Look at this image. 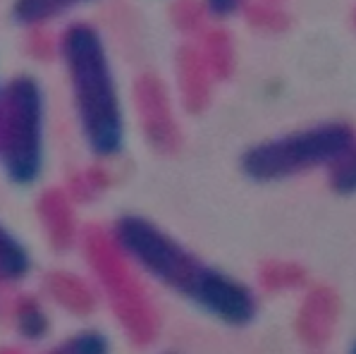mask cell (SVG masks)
Masks as SVG:
<instances>
[{
	"label": "cell",
	"mask_w": 356,
	"mask_h": 354,
	"mask_svg": "<svg viewBox=\"0 0 356 354\" xmlns=\"http://www.w3.org/2000/svg\"><path fill=\"white\" fill-rule=\"evenodd\" d=\"M349 19H352V26H354V31H356V5L352 8V17H349Z\"/></svg>",
	"instance_id": "cell-12"
},
{
	"label": "cell",
	"mask_w": 356,
	"mask_h": 354,
	"mask_svg": "<svg viewBox=\"0 0 356 354\" xmlns=\"http://www.w3.org/2000/svg\"><path fill=\"white\" fill-rule=\"evenodd\" d=\"M242 13L246 24L263 34H284L292 24V15L284 10V5L268 3V0H249Z\"/></svg>",
	"instance_id": "cell-7"
},
{
	"label": "cell",
	"mask_w": 356,
	"mask_h": 354,
	"mask_svg": "<svg viewBox=\"0 0 356 354\" xmlns=\"http://www.w3.org/2000/svg\"><path fill=\"white\" fill-rule=\"evenodd\" d=\"M349 354H356V340L352 342V347H349Z\"/></svg>",
	"instance_id": "cell-13"
},
{
	"label": "cell",
	"mask_w": 356,
	"mask_h": 354,
	"mask_svg": "<svg viewBox=\"0 0 356 354\" xmlns=\"http://www.w3.org/2000/svg\"><path fill=\"white\" fill-rule=\"evenodd\" d=\"M268 3H277V5H282V3H284V0H268Z\"/></svg>",
	"instance_id": "cell-14"
},
{
	"label": "cell",
	"mask_w": 356,
	"mask_h": 354,
	"mask_svg": "<svg viewBox=\"0 0 356 354\" xmlns=\"http://www.w3.org/2000/svg\"><path fill=\"white\" fill-rule=\"evenodd\" d=\"M86 3H94V0H13L10 15L24 26H38L63 17Z\"/></svg>",
	"instance_id": "cell-5"
},
{
	"label": "cell",
	"mask_w": 356,
	"mask_h": 354,
	"mask_svg": "<svg viewBox=\"0 0 356 354\" xmlns=\"http://www.w3.org/2000/svg\"><path fill=\"white\" fill-rule=\"evenodd\" d=\"M31 254L10 227L0 223V280L19 282L31 273Z\"/></svg>",
	"instance_id": "cell-6"
},
{
	"label": "cell",
	"mask_w": 356,
	"mask_h": 354,
	"mask_svg": "<svg viewBox=\"0 0 356 354\" xmlns=\"http://www.w3.org/2000/svg\"><path fill=\"white\" fill-rule=\"evenodd\" d=\"M46 354H113V342L103 330L86 328L79 333L65 337Z\"/></svg>",
	"instance_id": "cell-8"
},
{
	"label": "cell",
	"mask_w": 356,
	"mask_h": 354,
	"mask_svg": "<svg viewBox=\"0 0 356 354\" xmlns=\"http://www.w3.org/2000/svg\"><path fill=\"white\" fill-rule=\"evenodd\" d=\"M15 323H17V333L29 342L43 340L51 330V319L34 299H26V302L19 304L17 314H15Z\"/></svg>",
	"instance_id": "cell-9"
},
{
	"label": "cell",
	"mask_w": 356,
	"mask_h": 354,
	"mask_svg": "<svg viewBox=\"0 0 356 354\" xmlns=\"http://www.w3.org/2000/svg\"><path fill=\"white\" fill-rule=\"evenodd\" d=\"M46 101L31 74H17L0 91V163L10 184L31 187L43 172Z\"/></svg>",
	"instance_id": "cell-4"
},
{
	"label": "cell",
	"mask_w": 356,
	"mask_h": 354,
	"mask_svg": "<svg viewBox=\"0 0 356 354\" xmlns=\"http://www.w3.org/2000/svg\"><path fill=\"white\" fill-rule=\"evenodd\" d=\"M330 187L337 194H356V146L349 151L337 166L330 168Z\"/></svg>",
	"instance_id": "cell-10"
},
{
	"label": "cell",
	"mask_w": 356,
	"mask_h": 354,
	"mask_svg": "<svg viewBox=\"0 0 356 354\" xmlns=\"http://www.w3.org/2000/svg\"><path fill=\"white\" fill-rule=\"evenodd\" d=\"M354 146V124L330 120L249 146L239 158V170L251 182H282L318 168L330 170Z\"/></svg>",
	"instance_id": "cell-3"
},
{
	"label": "cell",
	"mask_w": 356,
	"mask_h": 354,
	"mask_svg": "<svg viewBox=\"0 0 356 354\" xmlns=\"http://www.w3.org/2000/svg\"><path fill=\"white\" fill-rule=\"evenodd\" d=\"M120 252L146 275L187 299L199 312L232 328H244L259 316V297L246 282L206 264L168 230L136 214H124L113 227Z\"/></svg>",
	"instance_id": "cell-1"
},
{
	"label": "cell",
	"mask_w": 356,
	"mask_h": 354,
	"mask_svg": "<svg viewBox=\"0 0 356 354\" xmlns=\"http://www.w3.org/2000/svg\"><path fill=\"white\" fill-rule=\"evenodd\" d=\"M0 91H3V86H0Z\"/></svg>",
	"instance_id": "cell-15"
},
{
	"label": "cell",
	"mask_w": 356,
	"mask_h": 354,
	"mask_svg": "<svg viewBox=\"0 0 356 354\" xmlns=\"http://www.w3.org/2000/svg\"><path fill=\"white\" fill-rule=\"evenodd\" d=\"M60 58L67 72L76 120L86 149L113 158L124 149V111L108 48L94 24L74 22L60 36Z\"/></svg>",
	"instance_id": "cell-2"
},
{
	"label": "cell",
	"mask_w": 356,
	"mask_h": 354,
	"mask_svg": "<svg viewBox=\"0 0 356 354\" xmlns=\"http://www.w3.org/2000/svg\"><path fill=\"white\" fill-rule=\"evenodd\" d=\"M246 3H249V0H204L208 15L216 17V19L234 17L237 13H242Z\"/></svg>",
	"instance_id": "cell-11"
}]
</instances>
